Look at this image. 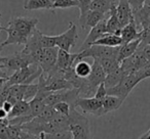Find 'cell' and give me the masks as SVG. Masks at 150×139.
I'll list each match as a JSON object with an SVG mask.
<instances>
[{"label":"cell","mask_w":150,"mask_h":139,"mask_svg":"<svg viewBox=\"0 0 150 139\" xmlns=\"http://www.w3.org/2000/svg\"><path fill=\"white\" fill-rule=\"evenodd\" d=\"M106 96H107V88H106V86H105V84L102 83L98 86V88H97L95 97L98 98V99L103 100Z\"/></svg>","instance_id":"f35d334b"},{"label":"cell","mask_w":150,"mask_h":139,"mask_svg":"<svg viewBox=\"0 0 150 139\" xmlns=\"http://www.w3.org/2000/svg\"><path fill=\"white\" fill-rule=\"evenodd\" d=\"M8 114L5 112V110L2 108V106H0V120H3V119H6Z\"/></svg>","instance_id":"ee69618b"},{"label":"cell","mask_w":150,"mask_h":139,"mask_svg":"<svg viewBox=\"0 0 150 139\" xmlns=\"http://www.w3.org/2000/svg\"><path fill=\"white\" fill-rule=\"evenodd\" d=\"M103 102V110H104V115L111 112L113 110H118L122 104L123 100L120 99L119 97H116L114 95H107L104 99L102 100Z\"/></svg>","instance_id":"d4e9b609"},{"label":"cell","mask_w":150,"mask_h":139,"mask_svg":"<svg viewBox=\"0 0 150 139\" xmlns=\"http://www.w3.org/2000/svg\"><path fill=\"white\" fill-rule=\"evenodd\" d=\"M76 57H77V52L71 53V52L59 48L58 58H57V68L61 71H66L68 68H73L75 61H76Z\"/></svg>","instance_id":"9a60e30c"},{"label":"cell","mask_w":150,"mask_h":139,"mask_svg":"<svg viewBox=\"0 0 150 139\" xmlns=\"http://www.w3.org/2000/svg\"><path fill=\"white\" fill-rule=\"evenodd\" d=\"M75 74L80 78H88L92 72V64H90L88 61L81 59L77 60L73 66Z\"/></svg>","instance_id":"4316f807"},{"label":"cell","mask_w":150,"mask_h":139,"mask_svg":"<svg viewBox=\"0 0 150 139\" xmlns=\"http://www.w3.org/2000/svg\"><path fill=\"white\" fill-rule=\"evenodd\" d=\"M29 104H30V115H31V117L33 119L35 117L39 116L46 105L43 98L38 95H36L33 99L30 100Z\"/></svg>","instance_id":"83f0119b"},{"label":"cell","mask_w":150,"mask_h":139,"mask_svg":"<svg viewBox=\"0 0 150 139\" xmlns=\"http://www.w3.org/2000/svg\"><path fill=\"white\" fill-rule=\"evenodd\" d=\"M0 17H1V13H0ZM2 29H3V27L1 26V24H0V32L2 31Z\"/></svg>","instance_id":"f907efd6"},{"label":"cell","mask_w":150,"mask_h":139,"mask_svg":"<svg viewBox=\"0 0 150 139\" xmlns=\"http://www.w3.org/2000/svg\"><path fill=\"white\" fill-rule=\"evenodd\" d=\"M77 38V27L73 23H70L69 24V28L64 33L54 36V42H56V46L58 48L70 52L71 49L75 46Z\"/></svg>","instance_id":"ba28073f"},{"label":"cell","mask_w":150,"mask_h":139,"mask_svg":"<svg viewBox=\"0 0 150 139\" xmlns=\"http://www.w3.org/2000/svg\"><path fill=\"white\" fill-rule=\"evenodd\" d=\"M141 42H140L139 46H144L150 44V27H148L147 29L141 30Z\"/></svg>","instance_id":"74e56055"},{"label":"cell","mask_w":150,"mask_h":139,"mask_svg":"<svg viewBox=\"0 0 150 139\" xmlns=\"http://www.w3.org/2000/svg\"><path fill=\"white\" fill-rule=\"evenodd\" d=\"M100 64L102 66L103 70L106 74H110L114 72L115 70L120 66V62L118 61L117 57H105V58H99L97 59Z\"/></svg>","instance_id":"f1b7e54d"},{"label":"cell","mask_w":150,"mask_h":139,"mask_svg":"<svg viewBox=\"0 0 150 139\" xmlns=\"http://www.w3.org/2000/svg\"><path fill=\"white\" fill-rule=\"evenodd\" d=\"M144 134H145L146 138H147V139H150V129L147 131V132H145V133H144Z\"/></svg>","instance_id":"bcb514c9"},{"label":"cell","mask_w":150,"mask_h":139,"mask_svg":"<svg viewBox=\"0 0 150 139\" xmlns=\"http://www.w3.org/2000/svg\"><path fill=\"white\" fill-rule=\"evenodd\" d=\"M54 108L56 110V112H58V114L69 117V115H70V110L72 108H71V105L68 103V102L61 101V102H58V103L54 104Z\"/></svg>","instance_id":"e575fe53"},{"label":"cell","mask_w":150,"mask_h":139,"mask_svg":"<svg viewBox=\"0 0 150 139\" xmlns=\"http://www.w3.org/2000/svg\"><path fill=\"white\" fill-rule=\"evenodd\" d=\"M121 44H122V39H121L120 36L106 33L100 39L97 40L93 45H104L109 46V47H118Z\"/></svg>","instance_id":"cb8c5ba5"},{"label":"cell","mask_w":150,"mask_h":139,"mask_svg":"<svg viewBox=\"0 0 150 139\" xmlns=\"http://www.w3.org/2000/svg\"><path fill=\"white\" fill-rule=\"evenodd\" d=\"M146 62H147V59L143 55L141 50L138 49L133 55L125 58L120 62V68L125 73V75H127V74H131L133 72L139 71L140 68H142L145 66Z\"/></svg>","instance_id":"8fae6325"},{"label":"cell","mask_w":150,"mask_h":139,"mask_svg":"<svg viewBox=\"0 0 150 139\" xmlns=\"http://www.w3.org/2000/svg\"><path fill=\"white\" fill-rule=\"evenodd\" d=\"M19 139H21V137H20V138H19Z\"/></svg>","instance_id":"f5cc1de1"},{"label":"cell","mask_w":150,"mask_h":139,"mask_svg":"<svg viewBox=\"0 0 150 139\" xmlns=\"http://www.w3.org/2000/svg\"><path fill=\"white\" fill-rule=\"evenodd\" d=\"M116 15L121 28L134 20L133 10L129 6L127 0H119L116 5Z\"/></svg>","instance_id":"4fadbf2b"},{"label":"cell","mask_w":150,"mask_h":139,"mask_svg":"<svg viewBox=\"0 0 150 139\" xmlns=\"http://www.w3.org/2000/svg\"><path fill=\"white\" fill-rule=\"evenodd\" d=\"M107 33V29H106V19H104L103 21H101L98 25H96L94 28H92L88 33L86 39L84 40L83 44H82L81 48H80L78 51H81V50L86 49V48L92 46L95 42L98 39H100L103 35Z\"/></svg>","instance_id":"7c38bea8"},{"label":"cell","mask_w":150,"mask_h":139,"mask_svg":"<svg viewBox=\"0 0 150 139\" xmlns=\"http://www.w3.org/2000/svg\"><path fill=\"white\" fill-rule=\"evenodd\" d=\"M20 137H21V139H41V134L35 135V134H32V133H29V132H27V131H24L21 129Z\"/></svg>","instance_id":"60d3db41"},{"label":"cell","mask_w":150,"mask_h":139,"mask_svg":"<svg viewBox=\"0 0 150 139\" xmlns=\"http://www.w3.org/2000/svg\"><path fill=\"white\" fill-rule=\"evenodd\" d=\"M145 4H147L150 6V0H145Z\"/></svg>","instance_id":"681fc988"},{"label":"cell","mask_w":150,"mask_h":139,"mask_svg":"<svg viewBox=\"0 0 150 139\" xmlns=\"http://www.w3.org/2000/svg\"><path fill=\"white\" fill-rule=\"evenodd\" d=\"M9 125L8 119L0 120V139H8L7 137V127Z\"/></svg>","instance_id":"8d00e7d4"},{"label":"cell","mask_w":150,"mask_h":139,"mask_svg":"<svg viewBox=\"0 0 150 139\" xmlns=\"http://www.w3.org/2000/svg\"><path fill=\"white\" fill-rule=\"evenodd\" d=\"M41 74V68L37 64H31L13 72L7 79V84L9 86L15 84H32V82L38 79Z\"/></svg>","instance_id":"7a4b0ae2"},{"label":"cell","mask_w":150,"mask_h":139,"mask_svg":"<svg viewBox=\"0 0 150 139\" xmlns=\"http://www.w3.org/2000/svg\"><path fill=\"white\" fill-rule=\"evenodd\" d=\"M108 13H109V17L106 19L107 33L120 36L121 26L119 24L118 19H117V15H116V3H115V1L112 3L111 8Z\"/></svg>","instance_id":"ffe728a7"},{"label":"cell","mask_w":150,"mask_h":139,"mask_svg":"<svg viewBox=\"0 0 150 139\" xmlns=\"http://www.w3.org/2000/svg\"><path fill=\"white\" fill-rule=\"evenodd\" d=\"M105 17V13H102L97 10H90L82 20L79 21L80 27L83 31H86L88 29H92L96 25H98L101 21H103Z\"/></svg>","instance_id":"d6986e66"},{"label":"cell","mask_w":150,"mask_h":139,"mask_svg":"<svg viewBox=\"0 0 150 139\" xmlns=\"http://www.w3.org/2000/svg\"><path fill=\"white\" fill-rule=\"evenodd\" d=\"M138 49L141 50L142 53H143V55L145 56L146 59L147 60L150 59V44H148V45H144V46H139Z\"/></svg>","instance_id":"b9f144b4"},{"label":"cell","mask_w":150,"mask_h":139,"mask_svg":"<svg viewBox=\"0 0 150 139\" xmlns=\"http://www.w3.org/2000/svg\"><path fill=\"white\" fill-rule=\"evenodd\" d=\"M1 106H2V108L5 110V112H6L7 114H8V112H11V110H13V104L11 103V102H9L8 100H5V101L3 102V103H2V105H1Z\"/></svg>","instance_id":"7bdbcfd3"},{"label":"cell","mask_w":150,"mask_h":139,"mask_svg":"<svg viewBox=\"0 0 150 139\" xmlns=\"http://www.w3.org/2000/svg\"><path fill=\"white\" fill-rule=\"evenodd\" d=\"M134 20L136 22L138 29L141 30L147 29L150 27V6L147 4H144L138 10L134 11Z\"/></svg>","instance_id":"e0dca14e"},{"label":"cell","mask_w":150,"mask_h":139,"mask_svg":"<svg viewBox=\"0 0 150 139\" xmlns=\"http://www.w3.org/2000/svg\"><path fill=\"white\" fill-rule=\"evenodd\" d=\"M48 47H57L56 42H54V36L44 35L38 29L34 31V33L30 36L27 43L25 45V48L21 50L24 53H31L40 48H48Z\"/></svg>","instance_id":"5b68a950"},{"label":"cell","mask_w":150,"mask_h":139,"mask_svg":"<svg viewBox=\"0 0 150 139\" xmlns=\"http://www.w3.org/2000/svg\"><path fill=\"white\" fill-rule=\"evenodd\" d=\"M79 90L77 88H70V89H63L50 93L44 99L46 105L54 106L56 103L61 101L68 102L72 108H75V102L79 98Z\"/></svg>","instance_id":"8992f818"},{"label":"cell","mask_w":150,"mask_h":139,"mask_svg":"<svg viewBox=\"0 0 150 139\" xmlns=\"http://www.w3.org/2000/svg\"><path fill=\"white\" fill-rule=\"evenodd\" d=\"M106 76H107V74L105 73V71L103 70L100 62L97 59L93 60L92 72H91L90 76L88 77V80L90 81V83L92 84L95 88H98V86L100 85V84L104 83Z\"/></svg>","instance_id":"ac0fdd59"},{"label":"cell","mask_w":150,"mask_h":139,"mask_svg":"<svg viewBox=\"0 0 150 139\" xmlns=\"http://www.w3.org/2000/svg\"><path fill=\"white\" fill-rule=\"evenodd\" d=\"M2 31H5L7 34V38L4 42H2L3 47L11 44H18V45H26L28 41V38H26L24 35H22L17 29H15L11 26L7 25L6 27H3Z\"/></svg>","instance_id":"2e32d148"},{"label":"cell","mask_w":150,"mask_h":139,"mask_svg":"<svg viewBox=\"0 0 150 139\" xmlns=\"http://www.w3.org/2000/svg\"><path fill=\"white\" fill-rule=\"evenodd\" d=\"M140 42H141V39H137V40H134V41L122 44V45L119 46L118 55H117L118 61L121 62L123 59H125V58L133 55V54L138 50V48H139Z\"/></svg>","instance_id":"44dd1931"},{"label":"cell","mask_w":150,"mask_h":139,"mask_svg":"<svg viewBox=\"0 0 150 139\" xmlns=\"http://www.w3.org/2000/svg\"><path fill=\"white\" fill-rule=\"evenodd\" d=\"M138 139H147V138H146L145 134H143V135H142V136H140V137H139V138H138Z\"/></svg>","instance_id":"c3c4849f"},{"label":"cell","mask_w":150,"mask_h":139,"mask_svg":"<svg viewBox=\"0 0 150 139\" xmlns=\"http://www.w3.org/2000/svg\"><path fill=\"white\" fill-rule=\"evenodd\" d=\"M70 7H78L77 0H56L54 2V9L56 8H70Z\"/></svg>","instance_id":"836d02e7"},{"label":"cell","mask_w":150,"mask_h":139,"mask_svg":"<svg viewBox=\"0 0 150 139\" xmlns=\"http://www.w3.org/2000/svg\"><path fill=\"white\" fill-rule=\"evenodd\" d=\"M125 76V73L121 70V68L119 66L117 70H115L114 72L110 74H107L106 78H105L104 84L106 86V88H111L116 86L117 84H119L121 82V80L123 79V77Z\"/></svg>","instance_id":"484cf974"},{"label":"cell","mask_w":150,"mask_h":139,"mask_svg":"<svg viewBox=\"0 0 150 139\" xmlns=\"http://www.w3.org/2000/svg\"><path fill=\"white\" fill-rule=\"evenodd\" d=\"M142 80L140 79V77L136 72L127 74L123 77V79L121 80L119 84H117L114 87L107 88V95H114L125 101V99L131 93L132 90Z\"/></svg>","instance_id":"3957f363"},{"label":"cell","mask_w":150,"mask_h":139,"mask_svg":"<svg viewBox=\"0 0 150 139\" xmlns=\"http://www.w3.org/2000/svg\"><path fill=\"white\" fill-rule=\"evenodd\" d=\"M112 1H114V0H112Z\"/></svg>","instance_id":"db71d44e"},{"label":"cell","mask_w":150,"mask_h":139,"mask_svg":"<svg viewBox=\"0 0 150 139\" xmlns=\"http://www.w3.org/2000/svg\"><path fill=\"white\" fill-rule=\"evenodd\" d=\"M3 49V45L2 43H0V61H1V58H2V56H1V51H2Z\"/></svg>","instance_id":"7dc6e473"},{"label":"cell","mask_w":150,"mask_h":139,"mask_svg":"<svg viewBox=\"0 0 150 139\" xmlns=\"http://www.w3.org/2000/svg\"><path fill=\"white\" fill-rule=\"evenodd\" d=\"M75 108H81L83 114L94 115L96 117L104 116L103 102L101 99L94 97H79L75 102Z\"/></svg>","instance_id":"30bf717a"},{"label":"cell","mask_w":150,"mask_h":139,"mask_svg":"<svg viewBox=\"0 0 150 139\" xmlns=\"http://www.w3.org/2000/svg\"><path fill=\"white\" fill-rule=\"evenodd\" d=\"M118 47H109V46L104 45H92L81 51L77 52V60L86 59V58L92 57L93 59H99V58L105 57H117L118 55ZM75 61V62H76Z\"/></svg>","instance_id":"277c9868"},{"label":"cell","mask_w":150,"mask_h":139,"mask_svg":"<svg viewBox=\"0 0 150 139\" xmlns=\"http://www.w3.org/2000/svg\"><path fill=\"white\" fill-rule=\"evenodd\" d=\"M50 1H52V2H54V1H56V0H50Z\"/></svg>","instance_id":"816d5d0a"},{"label":"cell","mask_w":150,"mask_h":139,"mask_svg":"<svg viewBox=\"0 0 150 139\" xmlns=\"http://www.w3.org/2000/svg\"><path fill=\"white\" fill-rule=\"evenodd\" d=\"M31 64H34L30 54L24 53V52H16L11 55L5 56L1 58L0 66L3 68H7L9 71H18L20 68L27 66Z\"/></svg>","instance_id":"52a82bcc"},{"label":"cell","mask_w":150,"mask_h":139,"mask_svg":"<svg viewBox=\"0 0 150 139\" xmlns=\"http://www.w3.org/2000/svg\"><path fill=\"white\" fill-rule=\"evenodd\" d=\"M114 1H112V0H92L90 8L91 10H97L106 15L107 13H109L111 5Z\"/></svg>","instance_id":"f546056e"},{"label":"cell","mask_w":150,"mask_h":139,"mask_svg":"<svg viewBox=\"0 0 150 139\" xmlns=\"http://www.w3.org/2000/svg\"><path fill=\"white\" fill-rule=\"evenodd\" d=\"M78 1V7L80 10V15H79V21L82 20L86 15V13L91 10V3L92 0H77Z\"/></svg>","instance_id":"d590c367"},{"label":"cell","mask_w":150,"mask_h":139,"mask_svg":"<svg viewBox=\"0 0 150 139\" xmlns=\"http://www.w3.org/2000/svg\"><path fill=\"white\" fill-rule=\"evenodd\" d=\"M129 6H131L132 10L136 11L138 9H140L144 4H145V0H127Z\"/></svg>","instance_id":"ab89813d"},{"label":"cell","mask_w":150,"mask_h":139,"mask_svg":"<svg viewBox=\"0 0 150 139\" xmlns=\"http://www.w3.org/2000/svg\"><path fill=\"white\" fill-rule=\"evenodd\" d=\"M141 34L142 32L138 29L135 20H132L127 25L122 27L120 30V37L122 39V44L129 43V42L137 39H141Z\"/></svg>","instance_id":"5bb4252c"},{"label":"cell","mask_w":150,"mask_h":139,"mask_svg":"<svg viewBox=\"0 0 150 139\" xmlns=\"http://www.w3.org/2000/svg\"><path fill=\"white\" fill-rule=\"evenodd\" d=\"M39 23L36 17H11V21L7 23L8 26H11L17 29L22 35L29 39L30 36L37 29V25Z\"/></svg>","instance_id":"9c48e42d"},{"label":"cell","mask_w":150,"mask_h":139,"mask_svg":"<svg viewBox=\"0 0 150 139\" xmlns=\"http://www.w3.org/2000/svg\"><path fill=\"white\" fill-rule=\"evenodd\" d=\"M39 87L37 84H25V92H24V100L30 101L37 94Z\"/></svg>","instance_id":"d6a6232c"},{"label":"cell","mask_w":150,"mask_h":139,"mask_svg":"<svg viewBox=\"0 0 150 139\" xmlns=\"http://www.w3.org/2000/svg\"><path fill=\"white\" fill-rule=\"evenodd\" d=\"M23 116H31L30 115V104L27 100H20L17 103L13 104V110L8 112L7 119H13L17 117H23ZM33 119V118H32Z\"/></svg>","instance_id":"7402d4cb"},{"label":"cell","mask_w":150,"mask_h":139,"mask_svg":"<svg viewBox=\"0 0 150 139\" xmlns=\"http://www.w3.org/2000/svg\"><path fill=\"white\" fill-rule=\"evenodd\" d=\"M24 9L25 10H38V9L54 10V2H52L50 0H25Z\"/></svg>","instance_id":"603a6c76"},{"label":"cell","mask_w":150,"mask_h":139,"mask_svg":"<svg viewBox=\"0 0 150 139\" xmlns=\"http://www.w3.org/2000/svg\"><path fill=\"white\" fill-rule=\"evenodd\" d=\"M7 79H8V78H0V92L2 90L3 86H4L5 82L7 81Z\"/></svg>","instance_id":"f6af8a7d"},{"label":"cell","mask_w":150,"mask_h":139,"mask_svg":"<svg viewBox=\"0 0 150 139\" xmlns=\"http://www.w3.org/2000/svg\"><path fill=\"white\" fill-rule=\"evenodd\" d=\"M57 114H58V112H56V110L54 108V106L45 105V108H43V110L41 112V114L37 117L42 121V122L48 123L57 116Z\"/></svg>","instance_id":"4dcf8cb0"},{"label":"cell","mask_w":150,"mask_h":139,"mask_svg":"<svg viewBox=\"0 0 150 139\" xmlns=\"http://www.w3.org/2000/svg\"><path fill=\"white\" fill-rule=\"evenodd\" d=\"M69 122L72 139H93L90 121L75 108H71Z\"/></svg>","instance_id":"6da1fadb"},{"label":"cell","mask_w":150,"mask_h":139,"mask_svg":"<svg viewBox=\"0 0 150 139\" xmlns=\"http://www.w3.org/2000/svg\"><path fill=\"white\" fill-rule=\"evenodd\" d=\"M41 139H72L70 131H62L57 133H41Z\"/></svg>","instance_id":"1f68e13d"}]
</instances>
